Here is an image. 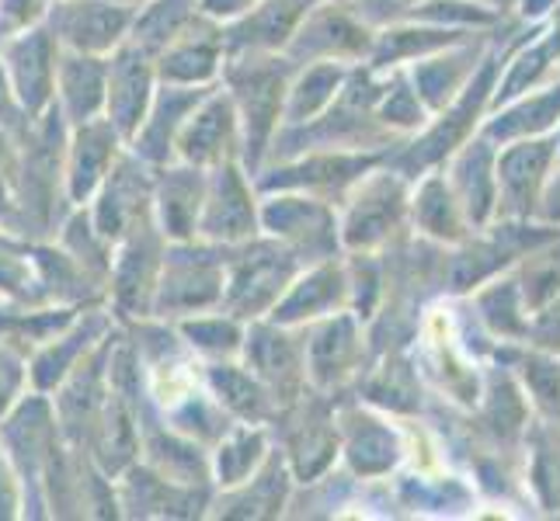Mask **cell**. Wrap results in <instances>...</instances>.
I'll list each match as a JSON object with an SVG mask.
<instances>
[{"label":"cell","instance_id":"obj_1","mask_svg":"<svg viewBox=\"0 0 560 521\" xmlns=\"http://www.w3.org/2000/svg\"><path fill=\"white\" fill-rule=\"evenodd\" d=\"M122 22H126L122 11H112L105 4H84V11H77L70 17L67 32L81 46H94V49H98V46H108V35L115 38V32L122 28Z\"/></svg>","mask_w":560,"mask_h":521}]
</instances>
